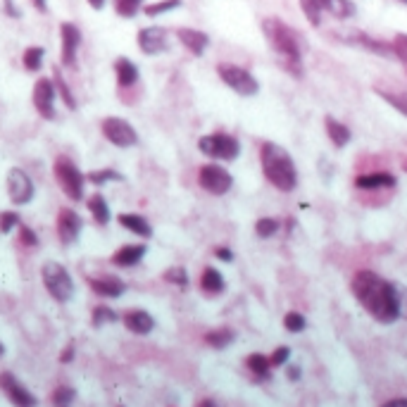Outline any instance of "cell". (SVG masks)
I'll return each mask as SVG.
<instances>
[{
	"mask_svg": "<svg viewBox=\"0 0 407 407\" xmlns=\"http://www.w3.org/2000/svg\"><path fill=\"white\" fill-rule=\"evenodd\" d=\"M117 222H120L122 229L141 236V239H150V236H153V227H150V222L143 215H139V212H122V215L117 217Z\"/></svg>",
	"mask_w": 407,
	"mask_h": 407,
	"instance_id": "cell-23",
	"label": "cell"
},
{
	"mask_svg": "<svg viewBox=\"0 0 407 407\" xmlns=\"http://www.w3.org/2000/svg\"><path fill=\"white\" fill-rule=\"evenodd\" d=\"M305 317L300 315V312H288V315L284 317V327L286 331H291V334H300V331L305 329Z\"/></svg>",
	"mask_w": 407,
	"mask_h": 407,
	"instance_id": "cell-42",
	"label": "cell"
},
{
	"mask_svg": "<svg viewBox=\"0 0 407 407\" xmlns=\"http://www.w3.org/2000/svg\"><path fill=\"white\" fill-rule=\"evenodd\" d=\"M46 60V48L43 46H29L22 55V65L27 72H39Z\"/></svg>",
	"mask_w": 407,
	"mask_h": 407,
	"instance_id": "cell-28",
	"label": "cell"
},
{
	"mask_svg": "<svg viewBox=\"0 0 407 407\" xmlns=\"http://www.w3.org/2000/svg\"><path fill=\"white\" fill-rule=\"evenodd\" d=\"M200 288H203L208 296H219L227 288V281H224L222 272L215 267H205L203 274H200Z\"/></svg>",
	"mask_w": 407,
	"mask_h": 407,
	"instance_id": "cell-27",
	"label": "cell"
},
{
	"mask_svg": "<svg viewBox=\"0 0 407 407\" xmlns=\"http://www.w3.org/2000/svg\"><path fill=\"white\" fill-rule=\"evenodd\" d=\"M391 186H396V177L391 172H365L355 177V189L360 191L391 189Z\"/></svg>",
	"mask_w": 407,
	"mask_h": 407,
	"instance_id": "cell-19",
	"label": "cell"
},
{
	"mask_svg": "<svg viewBox=\"0 0 407 407\" xmlns=\"http://www.w3.org/2000/svg\"><path fill=\"white\" fill-rule=\"evenodd\" d=\"M148 248L146 243H127V246H122L117 253H112V265L115 267H136L139 262L146 258Z\"/></svg>",
	"mask_w": 407,
	"mask_h": 407,
	"instance_id": "cell-18",
	"label": "cell"
},
{
	"mask_svg": "<svg viewBox=\"0 0 407 407\" xmlns=\"http://www.w3.org/2000/svg\"><path fill=\"white\" fill-rule=\"evenodd\" d=\"M86 208H89L93 222H96L98 227H108L112 219V212H110V205L103 193H93V196L86 200Z\"/></svg>",
	"mask_w": 407,
	"mask_h": 407,
	"instance_id": "cell-25",
	"label": "cell"
},
{
	"mask_svg": "<svg viewBox=\"0 0 407 407\" xmlns=\"http://www.w3.org/2000/svg\"><path fill=\"white\" fill-rule=\"evenodd\" d=\"M198 407H217V405L212 403V400H203V403H200Z\"/></svg>",
	"mask_w": 407,
	"mask_h": 407,
	"instance_id": "cell-53",
	"label": "cell"
},
{
	"mask_svg": "<svg viewBox=\"0 0 407 407\" xmlns=\"http://www.w3.org/2000/svg\"><path fill=\"white\" fill-rule=\"evenodd\" d=\"M115 79H117V86H120V89H131V86L139 84L141 72H139V67H136V62L129 58H117L115 60Z\"/></svg>",
	"mask_w": 407,
	"mask_h": 407,
	"instance_id": "cell-20",
	"label": "cell"
},
{
	"mask_svg": "<svg viewBox=\"0 0 407 407\" xmlns=\"http://www.w3.org/2000/svg\"><path fill=\"white\" fill-rule=\"evenodd\" d=\"M74 398H77V393H74V388H70V386H60V388H55V393H53V403L58 407H70Z\"/></svg>",
	"mask_w": 407,
	"mask_h": 407,
	"instance_id": "cell-41",
	"label": "cell"
},
{
	"mask_svg": "<svg viewBox=\"0 0 407 407\" xmlns=\"http://www.w3.org/2000/svg\"><path fill=\"white\" fill-rule=\"evenodd\" d=\"M217 74L219 79L224 81V86L231 89L236 96L241 98H253L260 93V81L250 74L246 67L234 65V62H219L217 65Z\"/></svg>",
	"mask_w": 407,
	"mask_h": 407,
	"instance_id": "cell-5",
	"label": "cell"
},
{
	"mask_svg": "<svg viewBox=\"0 0 407 407\" xmlns=\"http://www.w3.org/2000/svg\"><path fill=\"white\" fill-rule=\"evenodd\" d=\"M124 327H127L131 334L146 336L155 329V319L146 310H129L127 315H124Z\"/></svg>",
	"mask_w": 407,
	"mask_h": 407,
	"instance_id": "cell-22",
	"label": "cell"
},
{
	"mask_svg": "<svg viewBox=\"0 0 407 407\" xmlns=\"http://www.w3.org/2000/svg\"><path fill=\"white\" fill-rule=\"evenodd\" d=\"M215 255H217V258L219 260H224V262H231V260H234V253H231V250L229 248H215Z\"/></svg>",
	"mask_w": 407,
	"mask_h": 407,
	"instance_id": "cell-47",
	"label": "cell"
},
{
	"mask_svg": "<svg viewBox=\"0 0 407 407\" xmlns=\"http://www.w3.org/2000/svg\"><path fill=\"white\" fill-rule=\"evenodd\" d=\"M53 174L58 179L60 189L65 191V196L79 203L84 200V193H86V174L74 165L70 158H58L53 165Z\"/></svg>",
	"mask_w": 407,
	"mask_h": 407,
	"instance_id": "cell-6",
	"label": "cell"
},
{
	"mask_svg": "<svg viewBox=\"0 0 407 407\" xmlns=\"http://www.w3.org/2000/svg\"><path fill=\"white\" fill-rule=\"evenodd\" d=\"M379 98H384L393 110H398L400 115L407 117V93L405 91H384V89H374Z\"/></svg>",
	"mask_w": 407,
	"mask_h": 407,
	"instance_id": "cell-31",
	"label": "cell"
},
{
	"mask_svg": "<svg viewBox=\"0 0 407 407\" xmlns=\"http://www.w3.org/2000/svg\"><path fill=\"white\" fill-rule=\"evenodd\" d=\"M143 10V0H115V12L124 20H134Z\"/></svg>",
	"mask_w": 407,
	"mask_h": 407,
	"instance_id": "cell-36",
	"label": "cell"
},
{
	"mask_svg": "<svg viewBox=\"0 0 407 407\" xmlns=\"http://www.w3.org/2000/svg\"><path fill=\"white\" fill-rule=\"evenodd\" d=\"M31 5L39 12H48V0H31Z\"/></svg>",
	"mask_w": 407,
	"mask_h": 407,
	"instance_id": "cell-51",
	"label": "cell"
},
{
	"mask_svg": "<svg viewBox=\"0 0 407 407\" xmlns=\"http://www.w3.org/2000/svg\"><path fill=\"white\" fill-rule=\"evenodd\" d=\"M348 46H358V48H365L369 53L374 55H381V58H398V48L396 43H386V41H379L374 36H367L365 31H350V34H343L341 36Z\"/></svg>",
	"mask_w": 407,
	"mask_h": 407,
	"instance_id": "cell-14",
	"label": "cell"
},
{
	"mask_svg": "<svg viewBox=\"0 0 407 407\" xmlns=\"http://www.w3.org/2000/svg\"><path fill=\"white\" fill-rule=\"evenodd\" d=\"M0 388H3V393L8 396V400L15 407H36L39 405V400H36L34 393H31L29 388L15 377V374H10V372L0 374Z\"/></svg>",
	"mask_w": 407,
	"mask_h": 407,
	"instance_id": "cell-15",
	"label": "cell"
},
{
	"mask_svg": "<svg viewBox=\"0 0 407 407\" xmlns=\"http://www.w3.org/2000/svg\"><path fill=\"white\" fill-rule=\"evenodd\" d=\"M286 377L291 379V381H298L300 379V367H296V365H291L286 369Z\"/></svg>",
	"mask_w": 407,
	"mask_h": 407,
	"instance_id": "cell-48",
	"label": "cell"
},
{
	"mask_svg": "<svg viewBox=\"0 0 407 407\" xmlns=\"http://www.w3.org/2000/svg\"><path fill=\"white\" fill-rule=\"evenodd\" d=\"M198 184L203 191H208L210 196H224L234 186V177H231L229 169H224L217 162H208L198 169Z\"/></svg>",
	"mask_w": 407,
	"mask_h": 407,
	"instance_id": "cell-8",
	"label": "cell"
},
{
	"mask_svg": "<svg viewBox=\"0 0 407 407\" xmlns=\"http://www.w3.org/2000/svg\"><path fill=\"white\" fill-rule=\"evenodd\" d=\"M393 43H396V48H398V60L407 65V34H398Z\"/></svg>",
	"mask_w": 407,
	"mask_h": 407,
	"instance_id": "cell-45",
	"label": "cell"
},
{
	"mask_svg": "<svg viewBox=\"0 0 407 407\" xmlns=\"http://www.w3.org/2000/svg\"><path fill=\"white\" fill-rule=\"evenodd\" d=\"M403 172H407V160H403Z\"/></svg>",
	"mask_w": 407,
	"mask_h": 407,
	"instance_id": "cell-55",
	"label": "cell"
},
{
	"mask_svg": "<svg viewBox=\"0 0 407 407\" xmlns=\"http://www.w3.org/2000/svg\"><path fill=\"white\" fill-rule=\"evenodd\" d=\"M381 407H407V398H396V400H388L386 405Z\"/></svg>",
	"mask_w": 407,
	"mask_h": 407,
	"instance_id": "cell-50",
	"label": "cell"
},
{
	"mask_svg": "<svg viewBox=\"0 0 407 407\" xmlns=\"http://www.w3.org/2000/svg\"><path fill=\"white\" fill-rule=\"evenodd\" d=\"M41 279L46 291L50 293V298H55L58 303H70L74 298V281L65 265L48 260L46 265L41 267Z\"/></svg>",
	"mask_w": 407,
	"mask_h": 407,
	"instance_id": "cell-4",
	"label": "cell"
},
{
	"mask_svg": "<svg viewBox=\"0 0 407 407\" xmlns=\"http://www.w3.org/2000/svg\"><path fill=\"white\" fill-rule=\"evenodd\" d=\"M100 131L112 146L117 148H134L139 143V131L124 120V117H105Z\"/></svg>",
	"mask_w": 407,
	"mask_h": 407,
	"instance_id": "cell-9",
	"label": "cell"
},
{
	"mask_svg": "<svg viewBox=\"0 0 407 407\" xmlns=\"http://www.w3.org/2000/svg\"><path fill=\"white\" fill-rule=\"evenodd\" d=\"M353 293L379 324H393L396 319L407 317V288L386 281L372 269H360L355 274Z\"/></svg>",
	"mask_w": 407,
	"mask_h": 407,
	"instance_id": "cell-1",
	"label": "cell"
},
{
	"mask_svg": "<svg viewBox=\"0 0 407 407\" xmlns=\"http://www.w3.org/2000/svg\"><path fill=\"white\" fill-rule=\"evenodd\" d=\"M5 186H8V196L15 205H29L31 200L36 196V186L31 177L24 169L20 167H12L8 172V181H5Z\"/></svg>",
	"mask_w": 407,
	"mask_h": 407,
	"instance_id": "cell-11",
	"label": "cell"
},
{
	"mask_svg": "<svg viewBox=\"0 0 407 407\" xmlns=\"http://www.w3.org/2000/svg\"><path fill=\"white\" fill-rule=\"evenodd\" d=\"M22 222H20V215L15 210H3L0 212V234H10V231L20 229Z\"/></svg>",
	"mask_w": 407,
	"mask_h": 407,
	"instance_id": "cell-38",
	"label": "cell"
},
{
	"mask_svg": "<svg viewBox=\"0 0 407 407\" xmlns=\"http://www.w3.org/2000/svg\"><path fill=\"white\" fill-rule=\"evenodd\" d=\"M181 8V0H158V3L143 5V15L146 17H160L167 12H174Z\"/></svg>",
	"mask_w": 407,
	"mask_h": 407,
	"instance_id": "cell-33",
	"label": "cell"
},
{
	"mask_svg": "<svg viewBox=\"0 0 407 407\" xmlns=\"http://www.w3.org/2000/svg\"><path fill=\"white\" fill-rule=\"evenodd\" d=\"M86 3H89L93 10H98V12H100V10L105 8V5H108V0H86Z\"/></svg>",
	"mask_w": 407,
	"mask_h": 407,
	"instance_id": "cell-52",
	"label": "cell"
},
{
	"mask_svg": "<svg viewBox=\"0 0 407 407\" xmlns=\"http://www.w3.org/2000/svg\"><path fill=\"white\" fill-rule=\"evenodd\" d=\"M81 229H84V219H81L77 212L70 208H62L58 215V236L62 246H72V243L79 241Z\"/></svg>",
	"mask_w": 407,
	"mask_h": 407,
	"instance_id": "cell-16",
	"label": "cell"
},
{
	"mask_svg": "<svg viewBox=\"0 0 407 407\" xmlns=\"http://www.w3.org/2000/svg\"><path fill=\"white\" fill-rule=\"evenodd\" d=\"M60 41H62V50H60V60H62V67L67 70H74L77 67V60H79V48H81V29L77 24L72 22H62L60 24Z\"/></svg>",
	"mask_w": 407,
	"mask_h": 407,
	"instance_id": "cell-12",
	"label": "cell"
},
{
	"mask_svg": "<svg viewBox=\"0 0 407 407\" xmlns=\"http://www.w3.org/2000/svg\"><path fill=\"white\" fill-rule=\"evenodd\" d=\"M3 10H5V15L12 17V20H20L22 17V10L17 8L15 0H3Z\"/></svg>",
	"mask_w": 407,
	"mask_h": 407,
	"instance_id": "cell-46",
	"label": "cell"
},
{
	"mask_svg": "<svg viewBox=\"0 0 407 407\" xmlns=\"http://www.w3.org/2000/svg\"><path fill=\"white\" fill-rule=\"evenodd\" d=\"M198 150L205 158L222 160V162H234L241 155V141L231 134L217 131V134H208L198 141Z\"/></svg>",
	"mask_w": 407,
	"mask_h": 407,
	"instance_id": "cell-7",
	"label": "cell"
},
{
	"mask_svg": "<svg viewBox=\"0 0 407 407\" xmlns=\"http://www.w3.org/2000/svg\"><path fill=\"white\" fill-rule=\"evenodd\" d=\"M262 34H265L272 53L279 58V65L291 77H303V46H300L296 31L279 17H265L262 20Z\"/></svg>",
	"mask_w": 407,
	"mask_h": 407,
	"instance_id": "cell-2",
	"label": "cell"
},
{
	"mask_svg": "<svg viewBox=\"0 0 407 407\" xmlns=\"http://www.w3.org/2000/svg\"><path fill=\"white\" fill-rule=\"evenodd\" d=\"M319 5H322L324 15H331L338 22L353 20L358 15V8H355L353 0H319Z\"/></svg>",
	"mask_w": 407,
	"mask_h": 407,
	"instance_id": "cell-24",
	"label": "cell"
},
{
	"mask_svg": "<svg viewBox=\"0 0 407 407\" xmlns=\"http://www.w3.org/2000/svg\"><path fill=\"white\" fill-rule=\"evenodd\" d=\"M136 43H139V50L143 55H162L169 50V31L165 27H143L136 34Z\"/></svg>",
	"mask_w": 407,
	"mask_h": 407,
	"instance_id": "cell-13",
	"label": "cell"
},
{
	"mask_svg": "<svg viewBox=\"0 0 407 407\" xmlns=\"http://www.w3.org/2000/svg\"><path fill=\"white\" fill-rule=\"evenodd\" d=\"M246 365L250 372L255 374L258 379L262 381H267L269 379V372H272V362H269V358H265L262 353H253V355H248L246 358Z\"/></svg>",
	"mask_w": 407,
	"mask_h": 407,
	"instance_id": "cell-29",
	"label": "cell"
},
{
	"mask_svg": "<svg viewBox=\"0 0 407 407\" xmlns=\"http://www.w3.org/2000/svg\"><path fill=\"white\" fill-rule=\"evenodd\" d=\"M20 241L27 248H36V246H39V236H36L34 231L27 229V227H20Z\"/></svg>",
	"mask_w": 407,
	"mask_h": 407,
	"instance_id": "cell-44",
	"label": "cell"
},
{
	"mask_svg": "<svg viewBox=\"0 0 407 407\" xmlns=\"http://www.w3.org/2000/svg\"><path fill=\"white\" fill-rule=\"evenodd\" d=\"M55 100H58V91H55V81L41 77L34 84V91H31V103H34L36 112L43 117V120L53 122L55 120Z\"/></svg>",
	"mask_w": 407,
	"mask_h": 407,
	"instance_id": "cell-10",
	"label": "cell"
},
{
	"mask_svg": "<svg viewBox=\"0 0 407 407\" xmlns=\"http://www.w3.org/2000/svg\"><path fill=\"white\" fill-rule=\"evenodd\" d=\"M260 165L262 174L269 184L281 193H293L298 186V167L293 162L291 153L279 143L265 141L260 146Z\"/></svg>",
	"mask_w": 407,
	"mask_h": 407,
	"instance_id": "cell-3",
	"label": "cell"
},
{
	"mask_svg": "<svg viewBox=\"0 0 407 407\" xmlns=\"http://www.w3.org/2000/svg\"><path fill=\"white\" fill-rule=\"evenodd\" d=\"M91 291L98 293V296L103 298H120L124 296V291H127V284L120 279V277H98V279H91L89 281Z\"/></svg>",
	"mask_w": 407,
	"mask_h": 407,
	"instance_id": "cell-21",
	"label": "cell"
},
{
	"mask_svg": "<svg viewBox=\"0 0 407 407\" xmlns=\"http://www.w3.org/2000/svg\"><path fill=\"white\" fill-rule=\"evenodd\" d=\"M177 39H179L181 46L189 50L191 55H196V58L205 55V50L210 48V36L205 34V31H200V29L181 27V29H177Z\"/></svg>",
	"mask_w": 407,
	"mask_h": 407,
	"instance_id": "cell-17",
	"label": "cell"
},
{
	"mask_svg": "<svg viewBox=\"0 0 407 407\" xmlns=\"http://www.w3.org/2000/svg\"><path fill=\"white\" fill-rule=\"evenodd\" d=\"M396 3H400V5H407V0H396Z\"/></svg>",
	"mask_w": 407,
	"mask_h": 407,
	"instance_id": "cell-56",
	"label": "cell"
},
{
	"mask_svg": "<svg viewBox=\"0 0 407 407\" xmlns=\"http://www.w3.org/2000/svg\"><path fill=\"white\" fill-rule=\"evenodd\" d=\"M53 81H55V91H58V96L62 98V103H65L70 110H77V98L72 96L70 86H67V81H65V77H62V72H60V70H55Z\"/></svg>",
	"mask_w": 407,
	"mask_h": 407,
	"instance_id": "cell-35",
	"label": "cell"
},
{
	"mask_svg": "<svg viewBox=\"0 0 407 407\" xmlns=\"http://www.w3.org/2000/svg\"><path fill=\"white\" fill-rule=\"evenodd\" d=\"M300 10H303L305 20H308L312 27H322L324 10L322 5H319V0H300Z\"/></svg>",
	"mask_w": 407,
	"mask_h": 407,
	"instance_id": "cell-34",
	"label": "cell"
},
{
	"mask_svg": "<svg viewBox=\"0 0 407 407\" xmlns=\"http://www.w3.org/2000/svg\"><path fill=\"white\" fill-rule=\"evenodd\" d=\"M277 231H279V222L274 217H260L258 222H255V234H258L260 239H272Z\"/></svg>",
	"mask_w": 407,
	"mask_h": 407,
	"instance_id": "cell-37",
	"label": "cell"
},
{
	"mask_svg": "<svg viewBox=\"0 0 407 407\" xmlns=\"http://www.w3.org/2000/svg\"><path fill=\"white\" fill-rule=\"evenodd\" d=\"M3 353H5V346H3V343H0V358H3Z\"/></svg>",
	"mask_w": 407,
	"mask_h": 407,
	"instance_id": "cell-54",
	"label": "cell"
},
{
	"mask_svg": "<svg viewBox=\"0 0 407 407\" xmlns=\"http://www.w3.org/2000/svg\"><path fill=\"white\" fill-rule=\"evenodd\" d=\"M288 358H291V348H286V346H281L277 348L272 353V358H269V362H272V367H284Z\"/></svg>",
	"mask_w": 407,
	"mask_h": 407,
	"instance_id": "cell-43",
	"label": "cell"
},
{
	"mask_svg": "<svg viewBox=\"0 0 407 407\" xmlns=\"http://www.w3.org/2000/svg\"><path fill=\"white\" fill-rule=\"evenodd\" d=\"M72 358H74V343H70V346L65 348V353H62V358H60V360L67 365V362H72Z\"/></svg>",
	"mask_w": 407,
	"mask_h": 407,
	"instance_id": "cell-49",
	"label": "cell"
},
{
	"mask_svg": "<svg viewBox=\"0 0 407 407\" xmlns=\"http://www.w3.org/2000/svg\"><path fill=\"white\" fill-rule=\"evenodd\" d=\"M165 281H169V284H174L179 288H186L189 286V274H186L184 267H169L165 272Z\"/></svg>",
	"mask_w": 407,
	"mask_h": 407,
	"instance_id": "cell-40",
	"label": "cell"
},
{
	"mask_svg": "<svg viewBox=\"0 0 407 407\" xmlns=\"http://www.w3.org/2000/svg\"><path fill=\"white\" fill-rule=\"evenodd\" d=\"M234 338L236 334L231 329L227 327H222V329H215V331H210V334H205V343L212 348H217V350H222V348H227L234 343Z\"/></svg>",
	"mask_w": 407,
	"mask_h": 407,
	"instance_id": "cell-32",
	"label": "cell"
},
{
	"mask_svg": "<svg viewBox=\"0 0 407 407\" xmlns=\"http://www.w3.org/2000/svg\"><path fill=\"white\" fill-rule=\"evenodd\" d=\"M324 129H327L329 141L334 143L336 148H346L350 141H353V134L343 122H338L336 117H324Z\"/></svg>",
	"mask_w": 407,
	"mask_h": 407,
	"instance_id": "cell-26",
	"label": "cell"
},
{
	"mask_svg": "<svg viewBox=\"0 0 407 407\" xmlns=\"http://www.w3.org/2000/svg\"><path fill=\"white\" fill-rule=\"evenodd\" d=\"M91 322H93V327H103V324H112V322H117V312H115V310H110V308H105V305H100V308L93 310Z\"/></svg>",
	"mask_w": 407,
	"mask_h": 407,
	"instance_id": "cell-39",
	"label": "cell"
},
{
	"mask_svg": "<svg viewBox=\"0 0 407 407\" xmlns=\"http://www.w3.org/2000/svg\"><path fill=\"white\" fill-rule=\"evenodd\" d=\"M86 181H91L93 186H105L110 181H124V174L117 172L112 167H105V169H93V172L86 174Z\"/></svg>",
	"mask_w": 407,
	"mask_h": 407,
	"instance_id": "cell-30",
	"label": "cell"
}]
</instances>
